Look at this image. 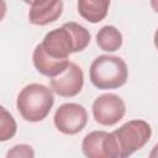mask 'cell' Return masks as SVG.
<instances>
[{"label": "cell", "instance_id": "1", "mask_svg": "<svg viewBox=\"0 0 158 158\" xmlns=\"http://www.w3.org/2000/svg\"><path fill=\"white\" fill-rule=\"evenodd\" d=\"M90 42V32L77 22H65L49 31L41 42L44 52L56 59H68L69 54L84 51Z\"/></svg>", "mask_w": 158, "mask_h": 158}, {"label": "cell", "instance_id": "2", "mask_svg": "<svg viewBox=\"0 0 158 158\" xmlns=\"http://www.w3.org/2000/svg\"><path fill=\"white\" fill-rule=\"evenodd\" d=\"M54 104L53 90L42 84H28L17 95L16 107L23 120L40 122L44 120Z\"/></svg>", "mask_w": 158, "mask_h": 158}, {"label": "cell", "instance_id": "3", "mask_svg": "<svg viewBox=\"0 0 158 158\" xmlns=\"http://www.w3.org/2000/svg\"><path fill=\"white\" fill-rule=\"evenodd\" d=\"M89 77L93 85L98 89H117L127 81L128 69L122 58L102 54L93 60Z\"/></svg>", "mask_w": 158, "mask_h": 158}, {"label": "cell", "instance_id": "4", "mask_svg": "<svg viewBox=\"0 0 158 158\" xmlns=\"http://www.w3.org/2000/svg\"><path fill=\"white\" fill-rule=\"evenodd\" d=\"M116 137L120 158H127L141 149L151 138V125L144 120H131L114 131Z\"/></svg>", "mask_w": 158, "mask_h": 158}, {"label": "cell", "instance_id": "5", "mask_svg": "<svg viewBox=\"0 0 158 158\" xmlns=\"http://www.w3.org/2000/svg\"><path fill=\"white\" fill-rule=\"evenodd\" d=\"M81 151L89 158H120V149L114 132H89L83 138Z\"/></svg>", "mask_w": 158, "mask_h": 158}, {"label": "cell", "instance_id": "6", "mask_svg": "<svg viewBox=\"0 0 158 158\" xmlns=\"http://www.w3.org/2000/svg\"><path fill=\"white\" fill-rule=\"evenodd\" d=\"M93 116L101 126H114L123 118L126 105L123 100L112 93L98 96L93 102Z\"/></svg>", "mask_w": 158, "mask_h": 158}, {"label": "cell", "instance_id": "7", "mask_svg": "<svg viewBox=\"0 0 158 158\" xmlns=\"http://www.w3.org/2000/svg\"><path fill=\"white\" fill-rule=\"evenodd\" d=\"M53 121L59 132L64 135H75L85 127L88 122V112L80 104L65 102L57 109Z\"/></svg>", "mask_w": 158, "mask_h": 158}, {"label": "cell", "instance_id": "8", "mask_svg": "<svg viewBox=\"0 0 158 158\" xmlns=\"http://www.w3.org/2000/svg\"><path fill=\"white\" fill-rule=\"evenodd\" d=\"M84 85V74L81 68L70 62L67 69L59 75L51 78V89L54 94L63 98H73L81 91Z\"/></svg>", "mask_w": 158, "mask_h": 158}, {"label": "cell", "instance_id": "9", "mask_svg": "<svg viewBox=\"0 0 158 158\" xmlns=\"http://www.w3.org/2000/svg\"><path fill=\"white\" fill-rule=\"evenodd\" d=\"M63 7V0H36L30 7L28 21L36 26H46L60 17Z\"/></svg>", "mask_w": 158, "mask_h": 158}, {"label": "cell", "instance_id": "10", "mask_svg": "<svg viewBox=\"0 0 158 158\" xmlns=\"http://www.w3.org/2000/svg\"><path fill=\"white\" fill-rule=\"evenodd\" d=\"M32 60H33V65L36 70L40 74L49 77V78H54L59 75L60 73H63L70 63L69 59H56L48 56L44 52L41 43L36 46L33 54H32Z\"/></svg>", "mask_w": 158, "mask_h": 158}, {"label": "cell", "instance_id": "11", "mask_svg": "<svg viewBox=\"0 0 158 158\" xmlns=\"http://www.w3.org/2000/svg\"><path fill=\"white\" fill-rule=\"evenodd\" d=\"M110 7V0H78L77 9L79 15L90 23L102 21Z\"/></svg>", "mask_w": 158, "mask_h": 158}, {"label": "cell", "instance_id": "12", "mask_svg": "<svg viewBox=\"0 0 158 158\" xmlns=\"http://www.w3.org/2000/svg\"><path fill=\"white\" fill-rule=\"evenodd\" d=\"M96 43L105 52H115L122 46V35L115 26L106 25L96 33Z\"/></svg>", "mask_w": 158, "mask_h": 158}, {"label": "cell", "instance_id": "13", "mask_svg": "<svg viewBox=\"0 0 158 158\" xmlns=\"http://www.w3.org/2000/svg\"><path fill=\"white\" fill-rule=\"evenodd\" d=\"M17 126L14 116L4 107L1 106V116H0V141L5 142L10 138H12L16 133Z\"/></svg>", "mask_w": 158, "mask_h": 158}, {"label": "cell", "instance_id": "14", "mask_svg": "<svg viewBox=\"0 0 158 158\" xmlns=\"http://www.w3.org/2000/svg\"><path fill=\"white\" fill-rule=\"evenodd\" d=\"M35 152L28 144H16L7 153L6 158H33Z\"/></svg>", "mask_w": 158, "mask_h": 158}, {"label": "cell", "instance_id": "15", "mask_svg": "<svg viewBox=\"0 0 158 158\" xmlns=\"http://www.w3.org/2000/svg\"><path fill=\"white\" fill-rule=\"evenodd\" d=\"M149 158H158V143L152 148V151L149 153Z\"/></svg>", "mask_w": 158, "mask_h": 158}, {"label": "cell", "instance_id": "16", "mask_svg": "<svg viewBox=\"0 0 158 158\" xmlns=\"http://www.w3.org/2000/svg\"><path fill=\"white\" fill-rule=\"evenodd\" d=\"M151 6H152L153 11L158 14V0H151Z\"/></svg>", "mask_w": 158, "mask_h": 158}, {"label": "cell", "instance_id": "17", "mask_svg": "<svg viewBox=\"0 0 158 158\" xmlns=\"http://www.w3.org/2000/svg\"><path fill=\"white\" fill-rule=\"evenodd\" d=\"M153 42H154V46H156V48L158 49V28L156 30V32H154V37H153Z\"/></svg>", "mask_w": 158, "mask_h": 158}, {"label": "cell", "instance_id": "18", "mask_svg": "<svg viewBox=\"0 0 158 158\" xmlns=\"http://www.w3.org/2000/svg\"><path fill=\"white\" fill-rule=\"evenodd\" d=\"M35 1H36V0H23V2H26V4H28V5H32Z\"/></svg>", "mask_w": 158, "mask_h": 158}]
</instances>
